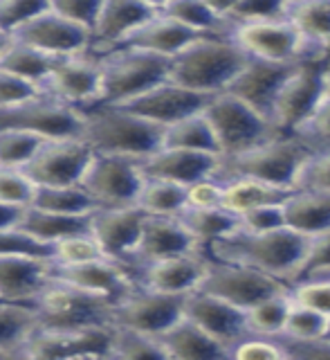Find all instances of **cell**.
<instances>
[{
    "label": "cell",
    "mask_w": 330,
    "mask_h": 360,
    "mask_svg": "<svg viewBox=\"0 0 330 360\" xmlns=\"http://www.w3.org/2000/svg\"><path fill=\"white\" fill-rule=\"evenodd\" d=\"M160 14V3L149 0H104L93 32V52L106 54L126 43L135 32Z\"/></svg>",
    "instance_id": "cell-21"
},
{
    "label": "cell",
    "mask_w": 330,
    "mask_h": 360,
    "mask_svg": "<svg viewBox=\"0 0 330 360\" xmlns=\"http://www.w3.org/2000/svg\"><path fill=\"white\" fill-rule=\"evenodd\" d=\"M14 39L43 54L54 56V59L93 52V32L74 25L72 20H67L59 11H54L52 0L50 9L43 11L39 18H34L20 32H16Z\"/></svg>",
    "instance_id": "cell-16"
},
{
    "label": "cell",
    "mask_w": 330,
    "mask_h": 360,
    "mask_svg": "<svg viewBox=\"0 0 330 360\" xmlns=\"http://www.w3.org/2000/svg\"><path fill=\"white\" fill-rule=\"evenodd\" d=\"M54 11L67 20H72L74 25L84 27L88 32H95V25L99 20L101 7H104V0H52Z\"/></svg>",
    "instance_id": "cell-52"
},
{
    "label": "cell",
    "mask_w": 330,
    "mask_h": 360,
    "mask_svg": "<svg viewBox=\"0 0 330 360\" xmlns=\"http://www.w3.org/2000/svg\"><path fill=\"white\" fill-rule=\"evenodd\" d=\"M243 232L247 234H270L288 228L286 202H268L243 214Z\"/></svg>",
    "instance_id": "cell-50"
},
{
    "label": "cell",
    "mask_w": 330,
    "mask_h": 360,
    "mask_svg": "<svg viewBox=\"0 0 330 360\" xmlns=\"http://www.w3.org/2000/svg\"><path fill=\"white\" fill-rule=\"evenodd\" d=\"M315 153L317 151L312 146L301 138L279 135V138L260 144L243 155L223 160L220 174L216 180L227 183V180L236 178H249L283 191H297L303 167L308 165Z\"/></svg>",
    "instance_id": "cell-4"
},
{
    "label": "cell",
    "mask_w": 330,
    "mask_h": 360,
    "mask_svg": "<svg viewBox=\"0 0 330 360\" xmlns=\"http://www.w3.org/2000/svg\"><path fill=\"white\" fill-rule=\"evenodd\" d=\"M32 207L63 214V217H93L101 207L88 191L79 187H39Z\"/></svg>",
    "instance_id": "cell-40"
},
{
    "label": "cell",
    "mask_w": 330,
    "mask_h": 360,
    "mask_svg": "<svg viewBox=\"0 0 330 360\" xmlns=\"http://www.w3.org/2000/svg\"><path fill=\"white\" fill-rule=\"evenodd\" d=\"M93 217H63V214L43 212L37 207H27L18 223V230L34 236L37 241L54 248L70 236L88 234Z\"/></svg>",
    "instance_id": "cell-31"
},
{
    "label": "cell",
    "mask_w": 330,
    "mask_h": 360,
    "mask_svg": "<svg viewBox=\"0 0 330 360\" xmlns=\"http://www.w3.org/2000/svg\"><path fill=\"white\" fill-rule=\"evenodd\" d=\"M110 360H173L160 338L119 329Z\"/></svg>",
    "instance_id": "cell-44"
},
{
    "label": "cell",
    "mask_w": 330,
    "mask_h": 360,
    "mask_svg": "<svg viewBox=\"0 0 330 360\" xmlns=\"http://www.w3.org/2000/svg\"><path fill=\"white\" fill-rule=\"evenodd\" d=\"M95 158L84 138L48 140L22 169L37 187H79Z\"/></svg>",
    "instance_id": "cell-14"
},
{
    "label": "cell",
    "mask_w": 330,
    "mask_h": 360,
    "mask_svg": "<svg viewBox=\"0 0 330 360\" xmlns=\"http://www.w3.org/2000/svg\"><path fill=\"white\" fill-rule=\"evenodd\" d=\"M11 45H14V37L0 30V59H3V56L7 54V50L11 48Z\"/></svg>",
    "instance_id": "cell-61"
},
{
    "label": "cell",
    "mask_w": 330,
    "mask_h": 360,
    "mask_svg": "<svg viewBox=\"0 0 330 360\" xmlns=\"http://www.w3.org/2000/svg\"><path fill=\"white\" fill-rule=\"evenodd\" d=\"M43 93L63 99L79 110L97 106L101 93V70H99V56L95 52L65 56L56 59L54 70L43 86Z\"/></svg>",
    "instance_id": "cell-18"
},
{
    "label": "cell",
    "mask_w": 330,
    "mask_h": 360,
    "mask_svg": "<svg viewBox=\"0 0 330 360\" xmlns=\"http://www.w3.org/2000/svg\"><path fill=\"white\" fill-rule=\"evenodd\" d=\"M187 320L230 349L252 338L247 329V311L202 290L187 297Z\"/></svg>",
    "instance_id": "cell-24"
},
{
    "label": "cell",
    "mask_w": 330,
    "mask_h": 360,
    "mask_svg": "<svg viewBox=\"0 0 330 360\" xmlns=\"http://www.w3.org/2000/svg\"><path fill=\"white\" fill-rule=\"evenodd\" d=\"M3 129L29 131L45 140L84 138V112L59 97L39 93L22 104L0 108V131Z\"/></svg>",
    "instance_id": "cell-9"
},
{
    "label": "cell",
    "mask_w": 330,
    "mask_h": 360,
    "mask_svg": "<svg viewBox=\"0 0 330 360\" xmlns=\"http://www.w3.org/2000/svg\"><path fill=\"white\" fill-rule=\"evenodd\" d=\"M52 277L86 292H93L97 297H104L115 307L140 288V279L131 275V268L110 262V259H99V262L81 266H54Z\"/></svg>",
    "instance_id": "cell-20"
},
{
    "label": "cell",
    "mask_w": 330,
    "mask_h": 360,
    "mask_svg": "<svg viewBox=\"0 0 330 360\" xmlns=\"http://www.w3.org/2000/svg\"><path fill=\"white\" fill-rule=\"evenodd\" d=\"M178 219L202 243L204 250L216 245V243L230 241L243 232V219L238 217V214L225 210V207H220V210H191V207H187Z\"/></svg>",
    "instance_id": "cell-32"
},
{
    "label": "cell",
    "mask_w": 330,
    "mask_h": 360,
    "mask_svg": "<svg viewBox=\"0 0 330 360\" xmlns=\"http://www.w3.org/2000/svg\"><path fill=\"white\" fill-rule=\"evenodd\" d=\"M319 191L330 194V149L317 151L299 176L297 191Z\"/></svg>",
    "instance_id": "cell-53"
},
{
    "label": "cell",
    "mask_w": 330,
    "mask_h": 360,
    "mask_svg": "<svg viewBox=\"0 0 330 360\" xmlns=\"http://www.w3.org/2000/svg\"><path fill=\"white\" fill-rule=\"evenodd\" d=\"M294 300L292 288L281 292L277 297H270L258 304L252 311H247V329L252 338H268V340H281L286 335L288 318L292 313Z\"/></svg>",
    "instance_id": "cell-39"
},
{
    "label": "cell",
    "mask_w": 330,
    "mask_h": 360,
    "mask_svg": "<svg viewBox=\"0 0 330 360\" xmlns=\"http://www.w3.org/2000/svg\"><path fill=\"white\" fill-rule=\"evenodd\" d=\"M29 309L41 331H77L112 324L115 304L52 277Z\"/></svg>",
    "instance_id": "cell-7"
},
{
    "label": "cell",
    "mask_w": 330,
    "mask_h": 360,
    "mask_svg": "<svg viewBox=\"0 0 330 360\" xmlns=\"http://www.w3.org/2000/svg\"><path fill=\"white\" fill-rule=\"evenodd\" d=\"M37 185L22 169L0 167V202L9 207L27 210L37 198Z\"/></svg>",
    "instance_id": "cell-47"
},
{
    "label": "cell",
    "mask_w": 330,
    "mask_h": 360,
    "mask_svg": "<svg viewBox=\"0 0 330 360\" xmlns=\"http://www.w3.org/2000/svg\"><path fill=\"white\" fill-rule=\"evenodd\" d=\"M328 322H330V318H326V315L294 304L290 318H288V326H286V335H283V340L319 342L328 333Z\"/></svg>",
    "instance_id": "cell-45"
},
{
    "label": "cell",
    "mask_w": 330,
    "mask_h": 360,
    "mask_svg": "<svg viewBox=\"0 0 330 360\" xmlns=\"http://www.w3.org/2000/svg\"><path fill=\"white\" fill-rule=\"evenodd\" d=\"M249 56L230 37H202L171 63V84L216 97L232 88Z\"/></svg>",
    "instance_id": "cell-1"
},
{
    "label": "cell",
    "mask_w": 330,
    "mask_h": 360,
    "mask_svg": "<svg viewBox=\"0 0 330 360\" xmlns=\"http://www.w3.org/2000/svg\"><path fill=\"white\" fill-rule=\"evenodd\" d=\"M54 63H56L54 56L34 50L25 43H18L16 39H14V45L7 50V54L0 59V68H3V70L22 79V82L34 88H39L41 93L54 70Z\"/></svg>",
    "instance_id": "cell-36"
},
{
    "label": "cell",
    "mask_w": 330,
    "mask_h": 360,
    "mask_svg": "<svg viewBox=\"0 0 330 360\" xmlns=\"http://www.w3.org/2000/svg\"><path fill=\"white\" fill-rule=\"evenodd\" d=\"M288 20L305 43L330 52V0H288Z\"/></svg>",
    "instance_id": "cell-34"
},
{
    "label": "cell",
    "mask_w": 330,
    "mask_h": 360,
    "mask_svg": "<svg viewBox=\"0 0 330 360\" xmlns=\"http://www.w3.org/2000/svg\"><path fill=\"white\" fill-rule=\"evenodd\" d=\"M281 345L286 347L290 360H330V342H294V340H283Z\"/></svg>",
    "instance_id": "cell-59"
},
{
    "label": "cell",
    "mask_w": 330,
    "mask_h": 360,
    "mask_svg": "<svg viewBox=\"0 0 330 360\" xmlns=\"http://www.w3.org/2000/svg\"><path fill=\"white\" fill-rule=\"evenodd\" d=\"M173 360H232V349L202 331L191 320H182L160 338Z\"/></svg>",
    "instance_id": "cell-29"
},
{
    "label": "cell",
    "mask_w": 330,
    "mask_h": 360,
    "mask_svg": "<svg viewBox=\"0 0 330 360\" xmlns=\"http://www.w3.org/2000/svg\"><path fill=\"white\" fill-rule=\"evenodd\" d=\"M232 360H290L281 340L247 338L232 349Z\"/></svg>",
    "instance_id": "cell-54"
},
{
    "label": "cell",
    "mask_w": 330,
    "mask_h": 360,
    "mask_svg": "<svg viewBox=\"0 0 330 360\" xmlns=\"http://www.w3.org/2000/svg\"><path fill=\"white\" fill-rule=\"evenodd\" d=\"M160 11L202 37H220V34L230 37L232 34V25L223 16L220 5L202 3V0H166V3H160Z\"/></svg>",
    "instance_id": "cell-33"
},
{
    "label": "cell",
    "mask_w": 330,
    "mask_h": 360,
    "mask_svg": "<svg viewBox=\"0 0 330 360\" xmlns=\"http://www.w3.org/2000/svg\"><path fill=\"white\" fill-rule=\"evenodd\" d=\"M324 340H326V342H330V322H328V333H326Z\"/></svg>",
    "instance_id": "cell-63"
},
{
    "label": "cell",
    "mask_w": 330,
    "mask_h": 360,
    "mask_svg": "<svg viewBox=\"0 0 330 360\" xmlns=\"http://www.w3.org/2000/svg\"><path fill=\"white\" fill-rule=\"evenodd\" d=\"M138 207L144 210L149 217L178 219L189 207V187L169 183V180L146 178Z\"/></svg>",
    "instance_id": "cell-38"
},
{
    "label": "cell",
    "mask_w": 330,
    "mask_h": 360,
    "mask_svg": "<svg viewBox=\"0 0 330 360\" xmlns=\"http://www.w3.org/2000/svg\"><path fill=\"white\" fill-rule=\"evenodd\" d=\"M185 318L187 297L164 295V292H155L142 286L126 300H121L112 311V324L117 329L151 338L166 335Z\"/></svg>",
    "instance_id": "cell-12"
},
{
    "label": "cell",
    "mask_w": 330,
    "mask_h": 360,
    "mask_svg": "<svg viewBox=\"0 0 330 360\" xmlns=\"http://www.w3.org/2000/svg\"><path fill=\"white\" fill-rule=\"evenodd\" d=\"M299 138L308 142L315 151L330 149V97L324 101V106L317 110V115L310 120V124L301 131Z\"/></svg>",
    "instance_id": "cell-57"
},
{
    "label": "cell",
    "mask_w": 330,
    "mask_h": 360,
    "mask_svg": "<svg viewBox=\"0 0 330 360\" xmlns=\"http://www.w3.org/2000/svg\"><path fill=\"white\" fill-rule=\"evenodd\" d=\"M45 142L48 140L37 133L3 129L0 131V167L25 169Z\"/></svg>",
    "instance_id": "cell-43"
},
{
    "label": "cell",
    "mask_w": 330,
    "mask_h": 360,
    "mask_svg": "<svg viewBox=\"0 0 330 360\" xmlns=\"http://www.w3.org/2000/svg\"><path fill=\"white\" fill-rule=\"evenodd\" d=\"M220 167L223 155L182 149H160L155 155L142 160V172L146 178L169 180V183H178L185 187L218 178Z\"/></svg>",
    "instance_id": "cell-25"
},
{
    "label": "cell",
    "mask_w": 330,
    "mask_h": 360,
    "mask_svg": "<svg viewBox=\"0 0 330 360\" xmlns=\"http://www.w3.org/2000/svg\"><path fill=\"white\" fill-rule=\"evenodd\" d=\"M84 140L95 153L126 155L146 160L164 144V131L157 124L146 122L119 106L84 108Z\"/></svg>",
    "instance_id": "cell-3"
},
{
    "label": "cell",
    "mask_w": 330,
    "mask_h": 360,
    "mask_svg": "<svg viewBox=\"0 0 330 360\" xmlns=\"http://www.w3.org/2000/svg\"><path fill=\"white\" fill-rule=\"evenodd\" d=\"M99 259H108V257L104 255L101 245L90 232L70 236V239L56 243L52 255L54 266H81L90 262H99Z\"/></svg>",
    "instance_id": "cell-46"
},
{
    "label": "cell",
    "mask_w": 330,
    "mask_h": 360,
    "mask_svg": "<svg viewBox=\"0 0 330 360\" xmlns=\"http://www.w3.org/2000/svg\"><path fill=\"white\" fill-rule=\"evenodd\" d=\"M310 241L312 239L308 236L286 228L270 234L241 232L234 239L216 243L207 250L213 255V262L256 268L260 273L272 275L292 286L305 255H308Z\"/></svg>",
    "instance_id": "cell-2"
},
{
    "label": "cell",
    "mask_w": 330,
    "mask_h": 360,
    "mask_svg": "<svg viewBox=\"0 0 330 360\" xmlns=\"http://www.w3.org/2000/svg\"><path fill=\"white\" fill-rule=\"evenodd\" d=\"M294 68H297V63H270L249 56L247 68L238 75V79L227 93L245 101L247 106H252L256 112L272 122V110H275L277 97L290 75L294 72Z\"/></svg>",
    "instance_id": "cell-23"
},
{
    "label": "cell",
    "mask_w": 330,
    "mask_h": 360,
    "mask_svg": "<svg viewBox=\"0 0 330 360\" xmlns=\"http://www.w3.org/2000/svg\"><path fill=\"white\" fill-rule=\"evenodd\" d=\"M202 243L193 236L180 219L149 217L142 234V241L133 259V268H144L155 262L187 255H202Z\"/></svg>",
    "instance_id": "cell-26"
},
{
    "label": "cell",
    "mask_w": 330,
    "mask_h": 360,
    "mask_svg": "<svg viewBox=\"0 0 330 360\" xmlns=\"http://www.w3.org/2000/svg\"><path fill=\"white\" fill-rule=\"evenodd\" d=\"M54 262L39 257H0V297L7 304H29L50 284Z\"/></svg>",
    "instance_id": "cell-27"
},
{
    "label": "cell",
    "mask_w": 330,
    "mask_h": 360,
    "mask_svg": "<svg viewBox=\"0 0 330 360\" xmlns=\"http://www.w3.org/2000/svg\"><path fill=\"white\" fill-rule=\"evenodd\" d=\"M328 97L330 61L326 56H315V59L308 56L297 63L286 86L281 88L275 110H272V124L279 135L299 138Z\"/></svg>",
    "instance_id": "cell-6"
},
{
    "label": "cell",
    "mask_w": 330,
    "mask_h": 360,
    "mask_svg": "<svg viewBox=\"0 0 330 360\" xmlns=\"http://www.w3.org/2000/svg\"><path fill=\"white\" fill-rule=\"evenodd\" d=\"M54 248L37 241L18 228L0 230V257H39L52 259Z\"/></svg>",
    "instance_id": "cell-51"
},
{
    "label": "cell",
    "mask_w": 330,
    "mask_h": 360,
    "mask_svg": "<svg viewBox=\"0 0 330 360\" xmlns=\"http://www.w3.org/2000/svg\"><path fill=\"white\" fill-rule=\"evenodd\" d=\"M162 149H182V151H200V153H220V144L216 138V131L209 124L204 112L187 117L164 131Z\"/></svg>",
    "instance_id": "cell-35"
},
{
    "label": "cell",
    "mask_w": 330,
    "mask_h": 360,
    "mask_svg": "<svg viewBox=\"0 0 330 360\" xmlns=\"http://www.w3.org/2000/svg\"><path fill=\"white\" fill-rule=\"evenodd\" d=\"M211 99L213 97L193 93V90L166 82L119 108L128 110L133 115H138L151 124H157V127H162V129H169L182 120L204 112V108L209 106Z\"/></svg>",
    "instance_id": "cell-19"
},
{
    "label": "cell",
    "mask_w": 330,
    "mask_h": 360,
    "mask_svg": "<svg viewBox=\"0 0 330 360\" xmlns=\"http://www.w3.org/2000/svg\"><path fill=\"white\" fill-rule=\"evenodd\" d=\"M144 183L146 176L142 172V160L95 153L81 187L95 198L101 210H117L138 205Z\"/></svg>",
    "instance_id": "cell-11"
},
{
    "label": "cell",
    "mask_w": 330,
    "mask_h": 360,
    "mask_svg": "<svg viewBox=\"0 0 330 360\" xmlns=\"http://www.w3.org/2000/svg\"><path fill=\"white\" fill-rule=\"evenodd\" d=\"M39 93H41L39 88L25 84L22 79L9 75L7 70L0 68V108H9V106L22 104V101L37 97Z\"/></svg>",
    "instance_id": "cell-58"
},
{
    "label": "cell",
    "mask_w": 330,
    "mask_h": 360,
    "mask_svg": "<svg viewBox=\"0 0 330 360\" xmlns=\"http://www.w3.org/2000/svg\"><path fill=\"white\" fill-rule=\"evenodd\" d=\"M198 39H202V34L191 32L189 27L180 25V22L164 16L160 11V14L151 22H146L140 32H135L121 48L157 54V56H164V59H176L178 54L185 52L189 45H193Z\"/></svg>",
    "instance_id": "cell-28"
},
{
    "label": "cell",
    "mask_w": 330,
    "mask_h": 360,
    "mask_svg": "<svg viewBox=\"0 0 330 360\" xmlns=\"http://www.w3.org/2000/svg\"><path fill=\"white\" fill-rule=\"evenodd\" d=\"M37 318L29 307L20 304H0V347L20 354L22 345L37 331Z\"/></svg>",
    "instance_id": "cell-42"
},
{
    "label": "cell",
    "mask_w": 330,
    "mask_h": 360,
    "mask_svg": "<svg viewBox=\"0 0 330 360\" xmlns=\"http://www.w3.org/2000/svg\"><path fill=\"white\" fill-rule=\"evenodd\" d=\"M292 300H294V304H299V307L312 309L317 313L326 315V318H330V279L294 284Z\"/></svg>",
    "instance_id": "cell-55"
},
{
    "label": "cell",
    "mask_w": 330,
    "mask_h": 360,
    "mask_svg": "<svg viewBox=\"0 0 330 360\" xmlns=\"http://www.w3.org/2000/svg\"><path fill=\"white\" fill-rule=\"evenodd\" d=\"M25 210H18V207H9L5 202H0V230H11V228H18V223L22 219Z\"/></svg>",
    "instance_id": "cell-60"
},
{
    "label": "cell",
    "mask_w": 330,
    "mask_h": 360,
    "mask_svg": "<svg viewBox=\"0 0 330 360\" xmlns=\"http://www.w3.org/2000/svg\"><path fill=\"white\" fill-rule=\"evenodd\" d=\"M0 304H7V302H5V300H3V297H0Z\"/></svg>",
    "instance_id": "cell-64"
},
{
    "label": "cell",
    "mask_w": 330,
    "mask_h": 360,
    "mask_svg": "<svg viewBox=\"0 0 330 360\" xmlns=\"http://www.w3.org/2000/svg\"><path fill=\"white\" fill-rule=\"evenodd\" d=\"M288 228L308 239L330 232V194L319 191H294L286 200Z\"/></svg>",
    "instance_id": "cell-30"
},
{
    "label": "cell",
    "mask_w": 330,
    "mask_h": 360,
    "mask_svg": "<svg viewBox=\"0 0 330 360\" xmlns=\"http://www.w3.org/2000/svg\"><path fill=\"white\" fill-rule=\"evenodd\" d=\"M97 56L101 70L97 106H124L171 79L173 59H164V56L131 48H117Z\"/></svg>",
    "instance_id": "cell-5"
},
{
    "label": "cell",
    "mask_w": 330,
    "mask_h": 360,
    "mask_svg": "<svg viewBox=\"0 0 330 360\" xmlns=\"http://www.w3.org/2000/svg\"><path fill=\"white\" fill-rule=\"evenodd\" d=\"M290 288L292 286L286 284V281L260 273L256 268L213 262L211 259V270L202 286V292L220 297L243 311H252L265 300L288 292Z\"/></svg>",
    "instance_id": "cell-13"
},
{
    "label": "cell",
    "mask_w": 330,
    "mask_h": 360,
    "mask_svg": "<svg viewBox=\"0 0 330 360\" xmlns=\"http://www.w3.org/2000/svg\"><path fill=\"white\" fill-rule=\"evenodd\" d=\"M0 360H22L18 352H14V349H5L0 347Z\"/></svg>",
    "instance_id": "cell-62"
},
{
    "label": "cell",
    "mask_w": 330,
    "mask_h": 360,
    "mask_svg": "<svg viewBox=\"0 0 330 360\" xmlns=\"http://www.w3.org/2000/svg\"><path fill=\"white\" fill-rule=\"evenodd\" d=\"M119 329L115 324L77 331L37 329L22 345V360H110Z\"/></svg>",
    "instance_id": "cell-10"
},
{
    "label": "cell",
    "mask_w": 330,
    "mask_h": 360,
    "mask_svg": "<svg viewBox=\"0 0 330 360\" xmlns=\"http://www.w3.org/2000/svg\"><path fill=\"white\" fill-rule=\"evenodd\" d=\"M225 202V185L220 180H202L189 187V207L191 210H220Z\"/></svg>",
    "instance_id": "cell-56"
},
{
    "label": "cell",
    "mask_w": 330,
    "mask_h": 360,
    "mask_svg": "<svg viewBox=\"0 0 330 360\" xmlns=\"http://www.w3.org/2000/svg\"><path fill=\"white\" fill-rule=\"evenodd\" d=\"M146 221H149V214L138 205L99 210L93 214L90 234L97 239V243L101 245V250H104L110 262L133 268V259L140 248Z\"/></svg>",
    "instance_id": "cell-17"
},
{
    "label": "cell",
    "mask_w": 330,
    "mask_h": 360,
    "mask_svg": "<svg viewBox=\"0 0 330 360\" xmlns=\"http://www.w3.org/2000/svg\"><path fill=\"white\" fill-rule=\"evenodd\" d=\"M223 185H225L223 207L238 214V217L252 212L254 207L268 205V202H286L294 194V191H283V189L270 187L265 183H258V180H249V178L227 180Z\"/></svg>",
    "instance_id": "cell-37"
},
{
    "label": "cell",
    "mask_w": 330,
    "mask_h": 360,
    "mask_svg": "<svg viewBox=\"0 0 330 360\" xmlns=\"http://www.w3.org/2000/svg\"><path fill=\"white\" fill-rule=\"evenodd\" d=\"M230 39L247 56L270 63H299L303 59H308V54L303 52L310 48L290 20L256 22V25L234 27Z\"/></svg>",
    "instance_id": "cell-15"
},
{
    "label": "cell",
    "mask_w": 330,
    "mask_h": 360,
    "mask_svg": "<svg viewBox=\"0 0 330 360\" xmlns=\"http://www.w3.org/2000/svg\"><path fill=\"white\" fill-rule=\"evenodd\" d=\"M48 9L50 0H0V30L14 37Z\"/></svg>",
    "instance_id": "cell-48"
},
{
    "label": "cell",
    "mask_w": 330,
    "mask_h": 360,
    "mask_svg": "<svg viewBox=\"0 0 330 360\" xmlns=\"http://www.w3.org/2000/svg\"><path fill=\"white\" fill-rule=\"evenodd\" d=\"M319 279H330V232L310 241L308 255H305L292 286L303 284V281H319Z\"/></svg>",
    "instance_id": "cell-49"
},
{
    "label": "cell",
    "mask_w": 330,
    "mask_h": 360,
    "mask_svg": "<svg viewBox=\"0 0 330 360\" xmlns=\"http://www.w3.org/2000/svg\"><path fill=\"white\" fill-rule=\"evenodd\" d=\"M220 11L234 30L256 22L288 20V0H234L220 5Z\"/></svg>",
    "instance_id": "cell-41"
},
{
    "label": "cell",
    "mask_w": 330,
    "mask_h": 360,
    "mask_svg": "<svg viewBox=\"0 0 330 360\" xmlns=\"http://www.w3.org/2000/svg\"><path fill=\"white\" fill-rule=\"evenodd\" d=\"M204 115L216 131L223 160L243 155L279 138V131L272 127L270 120L230 93L216 95L204 108Z\"/></svg>",
    "instance_id": "cell-8"
},
{
    "label": "cell",
    "mask_w": 330,
    "mask_h": 360,
    "mask_svg": "<svg viewBox=\"0 0 330 360\" xmlns=\"http://www.w3.org/2000/svg\"><path fill=\"white\" fill-rule=\"evenodd\" d=\"M211 259L204 255H187L173 257L164 262H155L140 268V286L164 295L189 297L193 292H200L204 281L209 277Z\"/></svg>",
    "instance_id": "cell-22"
}]
</instances>
